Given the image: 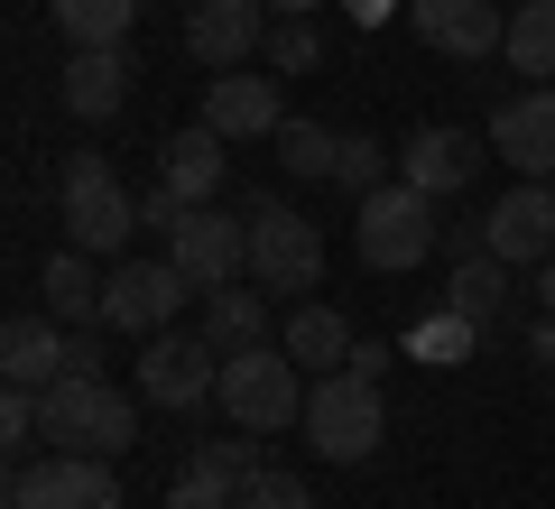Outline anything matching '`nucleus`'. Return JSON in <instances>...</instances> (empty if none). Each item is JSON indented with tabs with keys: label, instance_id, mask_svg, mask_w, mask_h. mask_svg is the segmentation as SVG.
<instances>
[{
	"label": "nucleus",
	"instance_id": "a211bd4d",
	"mask_svg": "<svg viewBox=\"0 0 555 509\" xmlns=\"http://www.w3.org/2000/svg\"><path fill=\"white\" fill-rule=\"evenodd\" d=\"M75 371V325L56 315H10L0 325V380H20V390H47V380Z\"/></svg>",
	"mask_w": 555,
	"mask_h": 509
},
{
	"label": "nucleus",
	"instance_id": "0eeeda50",
	"mask_svg": "<svg viewBox=\"0 0 555 509\" xmlns=\"http://www.w3.org/2000/svg\"><path fill=\"white\" fill-rule=\"evenodd\" d=\"M222 390V353L204 343V333H149L139 343V398L149 408H204V398Z\"/></svg>",
	"mask_w": 555,
	"mask_h": 509
},
{
	"label": "nucleus",
	"instance_id": "c85d7f7f",
	"mask_svg": "<svg viewBox=\"0 0 555 509\" xmlns=\"http://www.w3.org/2000/svg\"><path fill=\"white\" fill-rule=\"evenodd\" d=\"M334 186H343V195H352V204L371 195V186H389V149L352 130V139H343V157H334Z\"/></svg>",
	"mask_w": 555,
	"mask_h": 509
},
{
	"label": "nucleus",
	"instance_id": "f8f14e48",
	"mask_svg": "<svg viewBox=\"0 0 555 509\" xmlns=\"http://www.w3.org/2000/svg\"><path fill=\"white\" fill-rule=\"evenodd\" d=\"M185 47H195L204 75H241L269 47V0H195L185 10Z\"/></svg>",
	"mask_w": 555,
	"mask_h": 509
},
{
	"label": "nucleus",
	"instance_id": "393cba45",
	"mask_svg": "<svg viewBox=\"0 0 555 509\" xmlns=\"http://www.w3.org/2000/svg\"><path fill=\"white\" fill-rule=\"evenodd\" d=\"M509 75H528V84H546L555 75V0H509Z\"/></svg>",
	"mask_w": 555,
	"mask_h": 509
},
{
	"label": "nucleus",
	"instance_id": "5701e85b",
	"mask_svg": "<svg viewBox=\"0 0 555 509\" xmlns=\"http://www.w3.org/2000/svg\"><path fill=\"white\" fill-rule=\"evenodd\" d=\"M278 343L297 353V371H343V361H352V325H343L334 306H297Z\"/></svg>",
	"mask_w": 555,
	"mask_h": 509
},
{
	"label": "nucleus",
	"instance_id": "f257e3e1",
	"mask_svg": "<svg viewBox=\"0 0 555 509\" xmlns=\"http://www.w3.org/2000/svg\"><path fill=\"white\" fill-rule=\"evenodd\" d=\"M38 445H56V454H130L139 445V417H130V398L112 390V380H83V371H65V380H47L38 390Z\"/></svg>",
	"mask_w": 555,
	"mask_h": 509
},
{
	"label": "nucleus",
	"instance_id": "dca6fc26",
	"mask_svg": "<svg viewBox=\"0 0 555 509\" xmlns=\"http://www.w3.org/2000/svg\"><path fill=\"white\" fill-rule=\"evenodd\" d=\"M278 84H287V75H204V130H222V139H278V130H287Z\"/></svg>",
	"mask_w": 555,
	"mask_h": 509
},
{
	"label": "nucleus",
	"instance_id": "f704fd0d",
	"mask_svg": "<svg viewBox=\"0 0 555 509\" xmlns=\"http://www.w3.org/2000/svg\"><path fill=\"white\" fill-rule=\"evenodd\" d=\"M324 0H269V20H315Z\"/></svg>",
	"mask_w": 555,
	"mask_h": 509
},
{
	"label": "nucleus",
	"instance_id": "ddd939ff",
	"mask_svg": "<svg viewBox=\"0 0 555 509\" xmlns=\"http://www.w3.org/2000/svg\"><path fill=\"white\" fill-rule=\"evenodd\" d=\"M408 20H416V38L436 47V56H463V65H481V56L509 47V10H500V0H408Z\"/></svg>",
	"mask_w": 555,
	"mask_h": 509
},
{
	"label": "nucleus",
	"instance_id": "b1692460",
	"mask_svg": "<svg viewBox=\"0 0 555 509\" xmlns=\"http://www.w3.org/2000/svg\"><path fill=\"white\" fill-rule=\"evenodd\" d=\"M47 10H56L65 47H130L139 28V0H47Z\"/></svg>",
	"mask_w": 555,
	"mask_h": 509
},
{
	"label": "nucleus",
	"instance_id": "9d476101",
	"mask_svg": "<svg viewBox=\"0 0 555 509\" xmlns=\"http://www.w3.org/2000/svg\"><path fill=\"white\" fill-rule=\"evenodd\" d=\"M481 251L509 259V269H546L555 259V177H528L481 214Z\"/></svg>",
	"mask_w": 555,
	"mask_h": 509
},
{
	"label": "nucleus",
	"instance_id": "72a5a7b5",
	"mask_svg": "<svg viewBox=\"0 0 555 509\" xmlns=\"http://www.w3.org/2000/svg\"><path fill=\"white\" fill-rule=\"evenodd\" d=\"M528 353H537V361L555 371V315H537V325H528Z\"/></svg>",
	"mask_w": 555,
	"mask_h": 509
},
{
	"label": "nucleus",
	"instance_id": "a878e982",
	"mask_svg": "<svg viewBox=\"0 0 555 509\" xmlns=\"http://www.w3.org/2000/svg\"><path fill=\"white\" fill-rule=\"evenodd\" d=\"M473 343H481V325H463L454 306H426L408 325V361H473Z\"/></svg>",
	"mask_w": 555,
	"mask_h": 509
},
{
	"label": "nucleus",
	"instance_id": "c9c22d12",
	"mask_svg": "<svg viewBox=\"0 0 555 509\" xmlns=\"http://www.w3.org/2000/svg\"><path fill=\"white\" fill-rule=\"evenodd\" d=\"M389 10H398V0H352V20H361V28H379Z\"/></svg>",
	"mask_w": 555,
	"mask_h": 509
},
{
	"label": "nucleus",
	"instance_id": "7c9ffc66",
	"mask_svg": "<svg viewBox=\"0 0 555 509\" xmlns=\"http://www.w3.org/2000/svg\"><path fill=\"white\" fill-rule=\"evenodd\" d=\"M167 509H241V491L222 482V472L185 463V472H177V491H167Z\"/></svg>",
	"mask_w": 555,
	"mask_h": 509
},
{
	"label": "nucleus",
	"instance_id": "423d86ee",
	"mask_svg": "<svg viewBox=\"0 0 555 509\" xmlns=\"http://www.w3.org/2000/svg\"><path fill=\"white\" fill-rule=\"evenodd\" d=\"M250 288L269 296H306L324 278V232L306 214H287V204H250Z\"/></svg>",
	"mask_w": 555,
	"mask_h": 509
},
{
	"label": "nucleus",
	"instance_id": "473e14b6",
	"mask_svg": "<svg viewBox=\"0 0 555 509\" xmlns=\"http://www.w3.org/2000/svg\"><path fill=\"white\" fill-rule=\"evenodd\" d=\"M0 435L10 445H38V390H20V380L0 390Z\"/></svg>",
	"mask_w": 555,
	"mask_h": 509
},
{
	"label": "nucleus",
	"instance_id": "7ed1b4c3",
	"mask_svg": "<svg viewBox=\"0 0 555 509\" xmlns=\"http://www.w3.org/2000/svg\"><path fill=\"white\" fill-rule=\"evenodd\" d=\"M306 390H315V380H297V353H287V343H250V353H232L222 361V417H232L241 435H287V427H306Z\"/></svg>",
	"mask_w": 555,
	"mask_h": 509
},
{
	"label": "nucleus",
	"instance_id": "aec40b11",
	"mask_svg": "<svg viewBox=\"0 0 555 509\" xmlns=\"http://www.w3.org/2000/svg\"><path fill=\"white\" fill-rule=\"evenodd\" d=\"M204 343H214L222 361L232 353H250V343H269V288H214L204 296Z\"/></svg>",
	"mask_w": 555,
	"mask_h": 509
},
{
	"label": "nucleus",
	"instance_id": "4be33fe9",
	"mask_svg": "<svg viewBox=\"0 0 555 509\" xmlns=\"http://www.w3.org/2000/svg\"><path fill=\"white\" fill-rule=\"evenodd\" d=\"M444 306H454L463 325L500 333V315H509V259H491V251L454 259V278H444Z\"/></svg>",
	"mask_w": 555,
	"mask_h": 509
},
{
	"label": "nucleus",
	"instance_id": "4468645a",
	"mask_svg": "<svg viewBox=\"0 0 555 509\" xmlns=\"http://www.w3.org/2000/svg\"><path fill=\"white\" fill-rule=\"evenodd\" d=\"M481 157H491V139H473V130H454V120H436V130H416L408 149H398V177L416 186V195H463V186L481 177Z\"/></svg>",
	"mask_w": 555,
	"mask_h": 509
},
{
	"label": "nucleus",
	"instance_id": "9b49d317",
	"mask_svg": "<svg viewBox=\"0 0 555 509\" xmlns=\"http://www.w3.org/2000/svg\"><path fill=\"white\" fill-rule=\"evenodd\" d=\"M167 259H177V269L214 296V288H232V278L250 269V222L214 214V204H185V222L167 232Z\"/></svg>",
	"mask_w": 555,
	"mask_h": 509
},
{
	"label": "nucleus",
	"instance_id": "2f4dec72",
	"mask_svg": "<svg viewBox=\"0 0 555 509\" xmlns=\"http://www.w3.org/2000/svg\"><path fill=\"white\" fill-rule=\"evenodd\" d=\"M195 463H204V472H222V482L241 491V482H250V472H259V454L241 445V435H222V445H195Z\"/></svg>",
	"mask_w": 555,
	"mask_h": 509
},
{
	"label": "nucleus",
	"instance_id": "6e6552de",
	"mask_svg": "<svg viewBox=\"0 0 555 509\" xmlns=\"http://www.w3.org/2000/svg\"><path fill=\"white\" fill-rule=\"evenodd\" d=\"M10 509H120L112 454H38L10 472Z\"/></svg>",
	"mask_w": 555,
	"mask_h": 509
},
{
	"label": "nucleus",
	"instance_id": "e433bc0d",
	"mask_svg": "<svg viewBox=\"0 0 555 509\" xmlns=\"http://www.w3.org/2000/svg\"><path fill=\"white\" fill-rule=\"evenodd\" d=\"M537 306L555 315V259H546V269H537Z\"/></svg>",
	"mask_w": 555,
	"mask_h": 509
},
{
	"label": "nucleus",
	"instance_id": "6ab92c4d",
	"mask_svg": "<svg viewBox=\"0 0 555 509\" xmlns=\"http://www.w3.org/2000/svg\"><path fill=\"white\" fill-rule=\"evenodd\" d=\"M222 149H232V139L204 130V120H195V130H177V139L158 149V186H177L185 204H214V195H222V167H232Z\"/></svg>",
	"mask_w": 555,
	"mask_h": 509
},
{
	"label": "nucleus",
	"instance_id": "39448f33",
	"mask_svg": "<svg viewBox=\"0 0 555 509\" xmlns=\"http://www.w3.org/2000/svg\"><path fill=\"white\" fill-rule=\"evenodd\" d=\"M444 241V222H436V195H416L408 177H389V186H371V195L352 204V251H361V269H416V259Z\"/></svg>",
	"mask_w": 555,
	"mask_h": 509
},
{
	"label": "nucleus",
	"instance_id": "f03ea898",
	"mask_svg": "<svg viewBox=\"0 0 555 509\" xmlns=\"http://www.w3.org/2000/svg\"><path fill=\"white\" fill-rule=\"evenodd\" d=\"M56 222H65L75 251L112 259V251H130V232H139V195L112 177V157H102V149H75L56 167Z\"/></svg>",
	"mask_w": 555,
	"mask_h": 509
},
{
	"label": "nucleus",
	"instance_id": "f3484780",
	"mask_svg": "<svg viewBox=\"0 0 555 509\" xmlns=\"http://www.w3.org/2000/svg\"><path fill=\"white\" fill-rule=\"evenodd\" d=\"M56 102H65L75 120H112L120 102H130V47H65Z\"/></svg>",
	"mask_w": 555,
	"mask_h": 509
},
{
	"label": "nucleus",
	"instance_id": "cd10ccee",
	"mask_svg": "<svg viewBox=\"0 0 555 509\" xmlns=\"http://www.w3.org/2000/svg\"><path fill=\"white\" fill-rule=\"evenodd\" d=\"M259 56H269V75H315L324 65V28L315 20H269V47H259Z\"/></svg>",
	"mask_w": 555,
	"mask_h": 509
},
{
	"label": "nucleus",
	"instance_id": "412c9836",
	"mask_svg": "<svg viewBox=\"0 0 555 509\" xmlns=\"http://www.w3.org/2000/svg\"><path fill=\"white\" fill-rule=\"evenodd\" d=\"M47 315H56V325H102V288H112V278L93 269V251H75V241H65L56 259H47Z\"/></svg>",
	"mask_w": 555,
	"mask_h": 509
},
{
	"label": "nucleus",
	"instance_id": "1a4fd4ad",
	"mask_svg": "<svg viewBox=\"0 0 555 509\" xmlns=\"http://www.w3.org/2000/svg\"><path fill=\"white\" fill-rule=\"evenodd\" d=\"M185 296H195V278H185L177 259H120L112 288H102V325H112V333H139V343H149V333L177 325Z\"/></svg>",
	"mask_w": 555,
	"mask_h": 509
},
{
	"label": "nucleus",
	"instance_id": "20e7f679",
	"mask_svg": "<svg viewBox=\"0 0 555 509\" xmlns=\"http://www.w3.org/2000/svg\"><path fill=\"white\" fill-rule=\"evenodd\" d=\"M379 435H389V398H379V380L315 371V390H306V445H315L324 463H371Z\"/></svg>",
	"mask_w": 555,
	"mask_h": 509
},
{
	"label": "nucleus",
	"instance_id": "bb28decb",
	"mask_svg": "<svg viewBox=\"0 0 555 509\" xmlns=\"http://www.w3.org/2000/svg\"><path fill=\"white\" fill-rule=\"evenodd\" d=\"M334 157H343V130L287 112V130H278V167H287V177H334Z\"/></svg>",
	"mask_w": 555,
	"mask_h": 509
},
{
	"label": "nucleus",
	"instance_id": "c756f323",
	"mask_svg": "<svg viewBox=\"0 0 555 509\" xmlns=\"http://www.w3.org/2000/svg\"><path fill=\"white\" fill-rule=\"evenodd\" d=\"M241 509H315V491H306L297 472H278V463H259L250 482H241Z\"/></svg>",
	"mask_w": 555,
	"mask_h": 509
},
{
	"label": "nucleus",
	"instance_id": "2eb2a0df",
	"mask_svg": "<svg viewBox=\"0 0 555 509\" xmlns=\"http://www.w3.org/2000/svg\"><path fill=\"white\" fill-rule=\"evenodd\" d=\"M491 149L509 157L518 177H555V84H518L491 112Z\"/></svg>",
	"mask_w": 555,
	"mask_h": 509
}]
</instances>
